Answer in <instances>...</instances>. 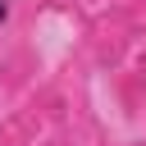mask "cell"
I'll return each mask as SVG.
<instances>
[{
	"mask_svg": "<svg viewBox=\"0 0 146 146\" xmlns=\"http://www.w3.org/2000/svg\"><path fill=\"white\" fill-rule=\"evenodd\" d=\"M9 18H14V0H0V32L9 27Z\"/></svg>",
	"mask_w": 146,
	"mask_h": 146,
	"instance_id": "cell-1",
	"label": "cell"
}]
</instances>
